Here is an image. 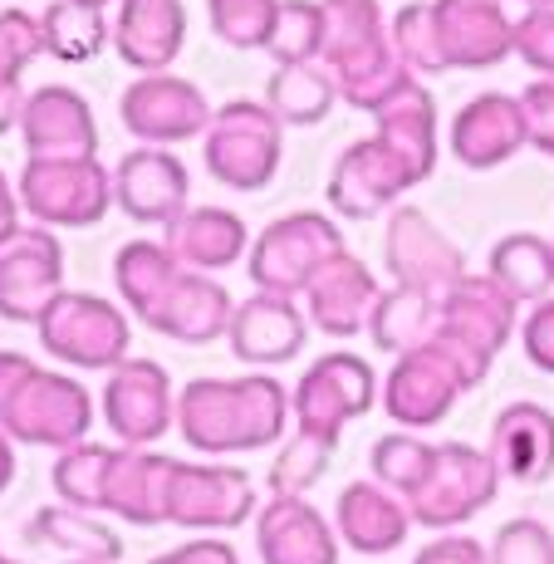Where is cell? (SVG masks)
Returning a JSON list of instances; mask_svg holds the SVG:
<instances>
[{
  "label": "cell",
  "instance_id": "13",
  "mask_svg": "<svg viewBox=\"0 0 554 564\" xmlns=\"http://www.w3.org/2000/svg\"><path fill=\"white\" fill-rule=\"evenodd\" d=\"M256 516V481L241 466L177 462L167 491V525L182 530H236Z\"/></svg>",
  "mask_w": 554,
  "mask_h": 564
},
{
  "label": "cell",
  "instance_id": "37",
  "mask_svg": "<svg viewBox=\"0 0 554 564\" xmlns=\"http://www.w3.org/2000/svg\"><path fill=\"white\" fill-rule=\"evenodd\" d=\"M334 99H339V84L319 64H285V69L270 74V89H265V108L290 128L324 123Z\"/></svg>",
  "mask_w": 554,
  "mask_h": 564
},
{
  "label": "cell",
  "instance_id": "48",
  "mask_svg": "<svg viewBox=\"0 0 554 564\" xmlns=\"http://www.w3.org/2000/svg\"><path fill=\"white\" fill-rule=\"evenodd\" d=\"M520 349L540 373H554V300L530 305L525 324H520Z\"/></svg>",
  "mask_w": 554,
  "mask_h": 564
},
{
  "label": "cell",
  "instance_id": "18",
  "mask_svg": "<svg viewBox=\"0 0 554 564\" xmlns=\"http://www.w3.org/2000/svg\"><path fill=\"white\" fill-rule=\"evenodd\" d=\"M432 30L447 69H491L515 54V20L501 0H432Z\"/></svg>",
  "mask_w": 554,
  "mask_h": 564
},
{
  "label": "cell",
  "instance_id": "53",
  "mask_svg": "<svg viewBox=\"0 0 554 564\" xmlns=\"http://www.w3.org/2000/svg\"><path fill=\"white\" fill-rule=\"evenodd\" d=\"M15 481V442H10V432H0V491Z\"/></svg>",
  "mask_w": 554,
  "mask_h": 564
},
{
  "label": "cell",
  "instance_id": "3",
  "mask_svg": "<svg viewBox=\"0 0 554 564\" xmlns=\"http://www.w3.org/2000/svg\"><path fill=\"white\" fill-rule=\"evenodd\" d=\"M515 314H520V300L491 275H466L461 285L442 300L437 344L456 359V368L466 373L471 388L486 383L496 354L510 344V334H515Z\"/></svg>",
  "mask_w": 554,
  "mask_h": 564
},
{
  "label": "cell",
  "instance_id": "47",
  "mask_svg": "<svg viewBox=\"0 0 554 564\" xmlns=\"http://www.w3.org/2000/svg\"><path fill=\"white\" fill-rule=\"evenodd\" d=\"M525 108V128H530V148H540L545 158H554V79H535L520 94Z\"/></svg>",
  "mask_w": 554,
  "mask_h": 564
},
{
  "label": "cell",
  "instance_id": "21",
  "mask_svg": "<svg viewBox=\"0 0 554 564\" xmlns=\"http://www.w3.org/2000/svg\"><path fill=\"white\" fill-rule=\"evenodd\" d=\"M20 138H25V158H99L94 108L64 84H45L30 94Z\"/></svg>",
  "mask_w": 554,
  "mask_h": 564
},
{
  "label": "cell",
  "instance_id": "40",
  "mask_svg": "<svg viewBox=\"0 0 554 564\" xmlns=\"http://www.w3.org/2000/svg\"><path fill=\"white\" fill-rule=\"evenodd\" d=\"M265 50L280 69H285V64L319 59V50H324V6L319 0H280Z\"/></svg>",
  "mask_w": 554,
  "mask_h": 564
},
{
  "label": "cell",
  "instance_id": "39",
  "mask_svg": "<svg viewBox=\"0 0 554 564\" xmlns=\"http://www.w3.org/2000/svg\"><path fill=\"white\" fill-rule=\"evenodd\" d=\"M368 466H373V481L388 486L393 496H417L422 486H427L432 466H437V447L422 437H412V432H388V437L373 442V452H368Z\"/></svg>",
  "mask_w": 554,
  "mask_h": 564
},
{
  "label": "cell",
  "instance_id": "15",
  "mask_svg": "<svg viewBox=\"0 0 554 564\" xmlns=\"http://www.w3.org/2000/svg\"><path fill=\"white\" fill-rule=\"evenodd\" d=\"M123 128L143 143H182L211 128V104L197 84L177 79V74H143L138 84L123 89Z\"/></svg>",
  "mask_w": 554,
  "mask_h": 564
},
{
  "label": "cell",
  "instance_id": "10",
  "mask_svg": "<svg viewBox=\"0 0 554 564\" xmlns=\"http://www.w3.org/2000/svg\"><path fill=\"white\" fill-rule=\"evenodd\" d=\"M89 427H94V403L84 393V383L50 373V368H35L15 388L6 422H0V432H10V442H30V447H54V452L79 447L89 437Z\"/></svg>",
  "mask_w": 554,
  "mask_h": 564
},
{
  "label": "cell",
  "instance_id": "14",
  "mask_svg": "<svg viewBox=\"0 0 554 564\" xmlns=\"http://www.w3.org/2000/svg\"><path fill=\"white\" fill-rule=\"evenodd\" d=\"M64 295V251L54 231L30 226L0 246V314L10 324H40Z\"/></svg>",
  "mask_w": 554,
  "mask_h": 564
},
{
  "label": "cell",
  "instance_id": "56",
  "mask_svg": "<svg viewBox=\"0 0 554 564\" xmlns=\"http://www.w3.org/2000/svg\"><path fill=\"white\" fill-rule=\"evenodd\" d=\"M0 564H20V560H6V555H0Z\"/></svg>",
  "mask_w": 554,
  "mask_h": 564
},
{
  "label": "cell",
  "instance_id": "28",
  "mask_svg": "<svg viewBox=\"0 0 554 564\" xmlns=\"http://www.w3.org/2000/svg\"><path fill=\"white\" fill-rule=\"evenodd\" d=\"M334 520H339V535L349 550H358V555H388V550H398L408 540L412 511L388 491V486L354 481L339 491Z\"/></svg>",
  "mask_w": 554,
  "mask_h": 564
},
{
  "label": "cell",
  "instance_id": "45",
  "mask_svg": "<svg viewBox=\"0 0 554 564\" xmlns=\"http://www.w3.org/2000/svg\"><path fill=\"white\" fill-rule=\"evenodd\" d=\"M491 564H554V530L535 516H515L496 530Z\"/></svg>",
  "mask_w": 554,
  "mask_h": 564
},
{
  "label": "cell",
  "instance_id": "49",
  "mask_svg": "<svg viewBox=\"0 0 554 564\" xmlns=\"http://www.w3.org/2000/svg\"><path fill=\"white\" fill-rule=\"evenodd\" d=\"M412 564H491V550L471 535H442L432 545H422Z\"/></svg>",
  "mask_w": 554,
  "mask_h": 564
},
{
  "label": "cell",
  "instance_id": "35",
  "mask_svg": "<svg viewBox=\"0 0 554 564\" xmlns=\"http://www.w3.org/2000/svg\"><path fill=\"white\" fill-rule=\"evenodd\" d=\"M486 275L501 280L520 305H525V300L540 305V300H550V290H554V241H545V236H535V231L506 236V241L491 246Z\"/></svg>",
  "mask_w": 554,
  "mask_h": 564
},
{
  "label": "cell",
  "instance_id": "22",
  "mask_svg": "<svg viewBox=\"0 0 554 564\" xmlns=\"http://www.w3.org/2000/svg\"><path fill=\"white\" fill-rule=\"evenodd\" d=\"M260 564H339V535L304 496H270L256 516Z\"/></svg>",
  "mask_w": 554,
  "mask_h": 564
},
{
  "label": "cell",
  "instance_id": "19",
  "mask_svg": "<svg viewBox=\"0 0 554 564\" xmlns=\"http://www.w3.org/2000/svg\"><path fill=\"white\" fill-rule=\"evenodd\" d=\"M378 300H383V290H378L373 270H368L354 251H339L319 275L309 280V285H304L309 324L324 329V334H334V339H354V334H363L368 319H373V310H378Z\"/></svg>",
  "mask_w": 554,
  "mask_h": 564
},
{
  "label": "cell",
  "instance_id": "32",
  "mask_svg": "<svg viewBox=\"0 0 554 564\" xmlns=\"http://www.w3.org/2000/svg\"><path fill=\"white\" fill-rule=\"evenodd\" d=\"M373 118H378V138L417 172V182L432 177V167H437V99H432L422 84H408V89L388 108H378Z\"/></svg>",
  "mask_w": 554,
  "mask_h": 564
},
{
  "label": "cell",
  "instance_id": "5",
  "mask_svg": "<svg viewBox=\"0 0 554 564\" xmlns=\"http://www.w3.org/2000/svg\"><path fill=\"white\" fill-rule=\"evenodd\" d=\"M344 251V231L319 212H290L275 226L260 231V241L251 246V280L256 290L270 295H304L314 275Z\"/></svg>",
  "mask_w": 554,
  "mask_h": 564
},
{
  "label": "cell",
  "instance_id": "11",
  "mask_svg": "<svg viewBox=\"0 0 554 564\" xmlns=\"http://www.w3.org/2000/svg\"><path fill=\"white\" fill-rule=\"evenodd\" d=\"M383 260H388V275L403 290H422V295H437V300H447L466 280V260L456 251V241L417 206H398L388 216Z\"/></svg>",
  "mask_w": 554,
  "mask_h": 564
},
{
  "label": "cell",
  "instance_id": "12",
  "mask_svg": "<svg viewBox=\"0 0 554 564\" xmlns=\"http://www.w3.org/2000/svg\"><path fill=\"white\" fill-rule=\"evenodd\" d=\"M461 393H471V383H466V373L456 368L452 354L432 339L393 364V373H388V383H383V408L403 432L437 427Z\"/></svg>",
  "mask_w": 554,
  "mask_h": 564
},
{
  "label": "cell",
  "instance_id": "25",
  "mask_svg": "<svg viewBox=\"0 0 554 564\" xmlns=\"http://www.w3.org/2000/svg\"><path fill=\"white\" fill-rule=\"evenodd\" d=\"M187 40V6L182 0H123L113 20V50L128 69L167 74Z\"/></svg>",
  "mask_w": 554,
  "mask_h": 564
},
{
  "label": "cell",
  "instance_id": "46",
  "mask_svg": "<svg viewBox=\"0 0 554 564\" xmlns=\"http://www.w3.org/2000/svg\"><path fill=\"white\" fill-rule=\"evenodd\" d=\"M515 54L540 79H554V10H525L515 20Z\"/></svg>",
  "mask_w": 554,
  "mask_h": 564
},
{
  "label": "cell",
  "instance_id": "29",
  "mask_svg": "<svg viewBox=\"0 0 554 564\" xmlns=\"http://www.w3.org/2000/svg\"><path fill=\"white\" fill-rule=\"evenodd\" d=\"M162 246L187 270H221L246 251V221L221 206H187L177 221L162 226Z\"/></svg>",
  "mask_w": 554,
  "mask_h": 564
},
{
  "label": "cell",
  "instance_id": "38",
  "mask_svg": "<svg viewBox=\"0 0 554 564\" xmlns=\"http://www.w3.org/2000/svg\"><path fill=\"white\" fill-rule=\"evenodd\" d=\"M45 25V54L64 64H84L108 45V25H104V6H84V0H54L40 15Z\"/></svg>",
  "mask_w": 554,
  "mask_h": 564
},
{
  "label": "cell",
  "instance_id": "44",
  "mask_svg": "<svg viewBox=\"0 0 554 564\" xmlns=\"http://www.w3.org/2000/svg\"><path fill=\"white\" fill-rule=\"evenodd\" d=\"M329 457H334V447H324L314 437H295L275 457V466H270V496H304L329 471Z\"/></svg>",
  "mask_w": 554,
  "mask_h": 564
},
{
  "label": "cell",
  "instance_id": "30",
  "mask_svg": "<svg viewBox=\"0 0 554 564\" xmlns=\"http://www.w3.org/2000/svg\"><path fill=\"white\" fill-rule=\"evenodd\" d=\"M182 275H187V265H182L162 241H128L113 260L118 295L128 300V310H133L148 329H157L162 310H167V300H172V290H177Z\"/></svg>",
  "mask_w": 554,
  "mask_h": 564
},
{
  "label": "cell",
  "instance_id": "8",
  "mask_svg": "<svg viewBox=\"0 0 554 564\" xmlns=\"http://www.w3.org/2000/svg\"><path fill=\"white\" fill-rule=\"evenodd\" d=\"M373 403H378V378L358 354H324V359H314L309 373L300 378L295 398H290L300 437H314L324 447H339L344 422L363 417Z\"/></svg>",
  "mask_w": 554,
  "mask_h": 564
},
{
  "label": "cell",
  "instance_id": "51",
  "mask_svg": "<svg viewBox=\"0 0 554 564\" xmlns=\"http://www.w3.org/2000/svg\"><path fill=\"white\" fill-rule=\"evenodd\" d=\"M30 373H35V364H30L25 354L0 349V422H6V408H10V398H15V388L25 383Z\"/></svg>",
  "mask_w": 554,
  "mask_h": 564
},
{
  "label": "cell",
  "instance_id": "7",
  "mask_svg": "<svg viewBox=\"0 0 554 564\" xmlns=\"http://www.w3.org/2000/svg\"><path fill=\"white\" fill-rule=\"evenodd\" d=\"M15 192L45 226H94L113 202V177L99 158H25Z\"/></svg>",
  "mask_w": 554,
  "mask_h": 564
},
{
  "label": "cell",
  "instance_id": "27",
  "mask_svg": "<svg viewBox=\"0 0 554 564\" xmlns=\"http://www.w3.org/2000/svg\"><path fill=\"white\" fill-rule=\"evenodd\" d=\"M501 476L540 486L554 476V412L545 403H510L491 422V447Z\"/></svg>",
  "mask_w": 554,
  "mask_h": 564
},
{
  "label": "cell",
  "instance_id": "1",
  "mask_svg": "<svg viewBox=\"0 0 554 564\" xmlns=\"http://www.w3.org/2000/svg\"><path fill=\"white\" fill-rule=\"evenodd\" d=\"M290 417V398L275 378H192L177 393V427L192 452L231 457V452L275 447Z\"/></svg>",
  "mask_w": 554,
  "mask_h": 564
},
{
  "label": "cell",
  "instance_id": "24",
  "mask_svg": "<svg viewBox=\"0 0 554 564\" xmlns=\"http://www.w3.org/2000/svg\"><path fill=\"white\" fill-rule=\"evenodd\" d=\"M187 167L167 153V148H138L118 162L113 172V202L123 206L133 221H177L187 212Z\"/></svg>",
  "mask_w": 554,
  "mask_h": 564
},
{
  "label": "cell",
  "instance_id": "2",
  "mask_svg": "<svg viewBox=\"0 0 554 564\" xmlns=\"http://www.w3.org/2000/svg\"><path fill=\"white\" fill-rule=\"evenodd\" d=\"M324 6V69L334 74L344 104L378 113L408 89L412 69L398 59L393 35L383 30L378 0H319Z\"/></svg>",
  "mask_w": 554,
  "mask_h": 564
},
{
  "label": "cell",
  "instance_id": "55",
  "mask_svg": "<svg viewBox=\"0 0 554 564\" xmlns=\"http://www.w3.org/2000/svg\"><path fill=\"white\" fill-rule=\"evenodd\" d=\"M84 6H108V0H84Z\"/></svg>",
  "mask_w": 554,
  "mask_h": 564
},
{
  "label": "cell",
  "instance_id": "42",
  "mask_svg": "<svg viewBox=\"0 0 554 564\" xmlns=\"http://www.w3.org/2000/svg\"><path fill=\"white\" fill-rule=\"evenodd\" d=\"M206 10L216 40H226L231 50H265L280 0H206Z\"/></svg>",
  "mask_w": 554,
  "mask_h": 564
},
{
  "label": "cell",
  "instance_id": "33",
  "mask_svg": "<svg viewBox=\"0 0 554 564\" xmlns=\"http://www.w3.org/2000/svg\"><path fill=\"white\" fill-rule=\"evenodd\" d=\"M30 545H50L69 560L84 564H118L123 560V540L108 525H99L89 511H74V506H45L25 530Z\"/></svg>",
  "mask_w": 554,
  "mask_h": 564
},
{
  "label": "cell",
  "instance_id": "43",
  "mask_svg": "<svg viewBox=\"0 0 554 564\" xmlns=\"http://www.w3.org/2000/svg\"><path fill=\"white\" fill-rule=\"evenodd\" d=\"M388 35H393V50L412 69V79L417 74H447V59L437 50V30H432V6H403Z\"/></svg>",
  "mask_w": 554,
  "mask_h": 564
},
{
  "label": "cell",
  "instance_id": "23",
  "mask_svg": "<svg viewBox=\"0 0 554 564\" xmlns=\"http://www.w3.org/2000/svg\"><path fill=\"white\" fill-rule=\"evenodd\" d=\"M177 457H162L148 447H113L104 476V511L128 525H167V491Z\"/></svg>",
  "mask_w": 554,
  "mask_h": 564
},
{
  "label": "cell",
  "instance_id": "20",
  "mask_svg": "<svg viewBox=\"0 0 554 564\" xmlns=\"http://www.w3.org/2000/svg\"><path fill=\"white\" fill-rule=\"evenodd\" d=\"M520 148H530V128H525V108L510 94H476L452 118V153L471 172L501 167Z\"/></svg>",
  "mask_w": 554,
  "mask_h": 564
},
{
  "label": "cell",
  "instance_id": "57",
  "mask_svg": "<svg viewBox=\"0 0 554 564\" xmlns=\"http://www.w3.org/2000/svg\"><path fill=\"white\" fill-rule=\"evenodd\" d=\"M64 564H84V560H64Z\"/></svg>",
  "mask_w": 554,
  "mask_h": 564
},
{
  "label": "cell",
  "instance_id": "6",
  "mask_svg": "<svg viewBox=\"0 0 554 564\" xmlns=\"http://www.w3.org/2000/svg\"><path fill=\"white\" fill-rule=\"evenodd\" d=\"M45 354H54L69 368H108L128 364V319L113 300H99L89 290H64L35 324Z\"/></svg>",
  "mask_w": 554,
  "mask_h": 564
},
{
  "label": "cell",
  "instance_id": "16",
  "mask_svg": "<svg viewBox=\"0 0 554 564\" xmlns=\"http://www.w3.org/2000/svg\"><path fill=\"white\" fill-rule=\"evenodd\" d=\"M104 417L118 432L123 447H148L177 417V398H172L167 368L152 359H128L108 373L104 383Z\"/></svg>",
  "mask_w": 554,
  "mask_h": 564
},
{
  "label": "cell",
  "instance_id": "41",
  "mask_svg": "<svg viewBox=\"0 0 554 564\" xmlns=\"http://www.w3.org/2000/svg\"><path fill=\"white\" fill-rule=\"evenodd\" d=\"M108 457H113V447H99V442H79V447L59 452V462H54V491H59V501L89 516L104 511Z\"/></svg>",
  "mask_w": 554,
  "mask_h": 564
},
{
  "label": "cell",
  "instance_id": "9",
  "mask_svg": "<svg viewBox=\"0 0 554 564\" xmlns=\"http://www.w3.org/2000/svg\"><path fill=\"white\" fill-rule=\"evenodd\" d=\"M501 491V466L491 452L471 447V442H442L437 466H432L427 486L408 501L417 525L427 530H456L471 516H481Z\"/></svg>",
  "mask_w": 554,
  "mask_h": 564
},
{
  "label": "cell",
  "instance_id": "31",
  "mask_svg": "<svg viewBox=\"0 0 554 564\" xmlns=\"http://www.w3.org/2000/svg\"><path fill=\"white\" fill-rule=\"evenodd\" d=\"M231 319H236V305L226 295V285H216L202 270H187L177 280V290H172L167 310H162L157 334H167L177 344H211L221 334H231Z\"/></svg>",
  "mask_w": 554,
  "mask_h": 564
},
{
  "label": "cell",
  "instance_id": "26",
  "mask_svg": "<svg viewBox=\"0 0 554 564\" xmlns=\"http://www.w3.org/2000/svg\"><path fill=\"white\" fill-rule=\"evenodd\" d=\"M231 354L241 364H260V368H275L300 359L304 349V314L290 295H270V290H256L251 300L236 305L231 319Z\"/></svg>",
  "mask_w": 554,
  "mask_h": 564
},
{
  "label": "cell",
  "instance_id": "17",
  "mask_svg": "<svg viewBox=\"0 0 554 564\" xmlns=\"http://www.w3.org/2000/svg\"><path fill=\"white\" fill-rule=\"evenodd\" d=\"M408 187H417V172L373 133L334 162L329 206L344 216V221H368V216H378L388 202L403 197Z\"/></svg>",
  "mask_w": 554,
  "mask_h": 564
},
{
  "label": "cell",
  "instance_id": "4",
  "mask_svg": "<svg viewBox=\"0 0 554 564\" xmlns=\"http://www.w3.org/2000/svg\"><path fill=\"white\" fill-rule=\"evenodd\" d=\"M280 118L265 104L236 99L226 108H216L211 128H206V167L216 182L236 192H260L280 167L285 153V133H280Z\"/></svg>",
  "mask_w": 554,
  "mask_h": 564
},
{
  "label": "cell",
  "instance_id": "52",
  "mask_svg": "<svg viewBox=\"0 0 554 564\" xmlns=\"http://www.w3.org/2000/svg\"><path fill=\"white\" fill-rule=\"evenodd\" d=\"M20 236V192L6 182V172H0V246L15 241Z\"/></svg>",
  "mask_w": 554,
  "mask_h": 564
},
{
  "label": "cell",
  "instance_id": "36",
  "mask_svg": "<svg viewBox=\"0 0 554 564\" xmlns=\"http://www.w3.org/2000/svg\"><path fill=\"white\" fill-rule=\"evenodd\" d=\"M45 54V25L25 10H0V133L20 128L30 94L20 89L25 64Z\"/></svg>",
  "mask_w": 554,
  "mask_h": 564
},
{
  "label": "cell",
  "instance_id": "54",
  "mask_svg": "<svg viewBox=\"0 0 554 564\" xmlns=\"http://www.w3.org/2000/svg\"><path fill=\"white\" fill-rule=\"evenodd\" d=\"M530 10H554V0H525Z\"/></svg>",
  "mask_w": 554,
  "mask_h": 564
},
{
  "label": "cell",
  "instance_id": "50",
  "mask_svg": "<svg viewBox=\"0 0 554 564\" xmlns=\"http://www.w3.org/2000/svg\"><path fill=\"white\" fill-rule=\"evenodd\" d=\"M148 564H241V555H236L231 540H187V545L167 550V555Z\"/></svg>",
  "mask_w": 554,
  "mask_h": 564
},
{
  "label": "cell",
  "instance_id": "34",
  "mask_svg": "<svg viewBox=\"0 0 554 564\" xmlns=\"http://www.w3.org/2000/svg\"><path fill=\"white\" fill-rule=\"evenodd\" d=\"M437 324H442V300L437 295L393 285L383 300H378L373 319H368V334H373V344L383 354H398V359H403V354L437 339Z\"/></svg>",
  "mask_w": 554,
  "mask_h": 564
}]
</instances>
